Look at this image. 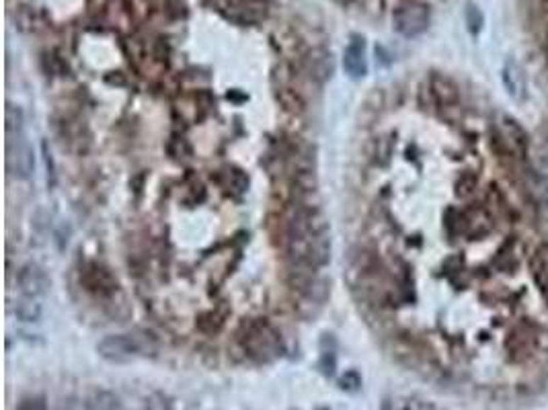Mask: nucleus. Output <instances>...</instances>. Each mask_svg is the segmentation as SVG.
<instances>
[{"label":"nucleus","mask_w":548,"mask_h":410,"mask_svg":"<svg viewBox=\"0 0 548 410\" xmlns=\"http://www.w3.org/2000/svg\"><path fill=\"white\" fill-rule=\"evenodd\" d=\"M417 101L427 146V230L403 238L431 256L437 314L425 357L479 370L491 386L532 392L548 377V175L526 130L446 74Z\"/></svg>","instance_id":"nucleus-1"},{"label":"nucleus","mask_w":548,"mask_h":410,"mask_svg":"<svg viewBox=\"0 0 548 410\" xmlns=\"http://www.w3.org/2000/svg\"><path fill=\"white\" fill-rule=\"evenodd\" d=\"M288 254L300 269L316 271L331 258V238L325 215L314 207H298L286 228Z\"/></svg>","instance_id":"nucleus-2"},{"label":"nucleus","mask_w":548,"mask_h":410,"mask_svg":"<svg viewBox=\"0 0 548 410\" xmlns=\"http://www.w3.org/2000/svg\"><path fill=\"white\" fill-rule=\"evenodd\" d=\"M240 343L247 355L261 363H269L284 353L281 334L265 320H251L249 324H245Z\"/></svg>","instance_id":"nucleus-3"},{"label":"nucleus","mask_w":548,"mask_h":410,"mask_svg":"<svg viewBox=\"0 0 548 410\" xmlns=\"http://www.w3.org/2000/svg\"><path fill=\"white\" fill-rule=\"evenodd\" d=\"M97 353L111 363H125L134 357L155 355L157 343L150 334H109L99 341Z\"/></svg>","instance_id":"nucleus-4"},{"label":"nucleus","mask_w":548,"mask_h":410,"mask_svg":"<svg viewBox=\"0 0 548 410\" xmlns=\"http://www.w3.org/2000/svg\"><path fill=\"white\" fill-rule=\"evenodd\" d=\"M430 6L421 0H405L394 8L392 25L403 38H417L430 27Z\"/></svg>","instance_id":"nucleus-5"},{"label":"nucleus","mask_w":548,"mask_h":410,"mask_svg":"<svg viewBox=\"0 0 548 410\" xmlns=\"http://www.w3.org/2000/svg\"><path fill=\"white\" fill-rule=\"evenodd\" d=\"M6 166L9 171L19 178H27L33 173L35 158H33V148L25 139L23 132L21 134H6Z\"/></svg>","instance_id":"nucleus-6"},{"label":"nucleus","mask_w":548,"mask_h":410,"mask_svg":"<svg viewBox=\"0 0 548 410\" xmlns=\"http://www.w3.org/2000/svg\"><path fill=\"white\" fill-rule=\"evenodd\" d=\"M17 283H19L21 293L25 297L35 300V297H41V295L47 293L50 285H52V279L41 265L27 263L25 267H21L19 275H17Z\"/></svg>","instance_id":"nucleus-7"},{"label":"nucleus","mask_w":548,"mask_h":410,"mask_svg":"<svg viewBox=\"0 0 548 410\" xmlns=\"http://www.w3.org/2000/svg\"><path fill=\"white\" fill-rule=\"evenodd\" d=\"M80 279H82V283H84V287H86L89 292L97 293V295H109V293H113L118 290L116 277L111 275L109 269H105V267L99 265V263H89V265L82 269Z\"/></svg>","instance_id":"nucleus-8"},{"label":"nucleus","mask_w":548,"mask_h":410,"mask_svg":"<svg viewBox=\"0 0 548 410\" xmlns=\"http://www.w3.org/2000/svg\"><path fill=\"white\" fill-rule=\"evenodd\" d=\"M343 68L353 80L364 79L368 72V64H366V41L362 35H352V40L345 47L343 54Z\"/></svg>","instance_id":"nucleus-9"},{"label":"nucleus","mask_w":548,"mask_h":410,"mask_svg":"<svg viewBox=\"0 0 548 410\" xmlns=\"http://www.w3.org/2000/svg\"><path fill=\"white\" fill-rule=\"evenodd\" d=\"M84 410H125V406L118 394L109 390H97L86 398Z\"/></svg>","instance_id":"nucleus-10"},{"label":"nucleus","mask_w":548,"mask_h":410,"mask_svg":"<svg viewBox=\"0 0 548 410\" xmlns=\"http://www.w3.org/2000/svg\"><path fill=\"white\" fill-rule=\"evenodd\" d=\"M333 74V58L327 52H316L311 56V76L316 80H327Z\"/></svg>","instance_id":"nucleus-11"},{"label":"nucleus","mask_w":548,"mask_h":410,"mask_svg":"<svg viewBox=\"0 0 548 410\" xmlns=\"http://www.w3.org/2000/svg\"><path fill=\"white\" fill-rule=\"evenodd\" d=\"M6 134H21L23 132V123H25V118H23V111L15 105H6Z\"/></svg>","instance_id":"nucleus-12"},{"label":"nucleus","mask_w":548,"mask_h":410,"mask_svg":"<svg viewBox=\"0 0 548 410\" xmlns=\"http://www.w3.org/2000/svg\"><path fill=\"white\" fill-rule=\"evenodd\" d=\"M15 312H17V316L23 322H38L41 318V306L29 297L27 302H21Z\"/></svg>","instance_id":"nucleus-13"},{"label":"nucleus","mask_w":548,"mask_h":410,"mask_svg":"<svg viewBox=\"0 0 548 410\" xmlns=\"http://www.w3.org/2000/svg\"><path fill=\"white\" fill-rule=\"evenodd\" d=\"M144 410H173V400L162 392H155L146 398Z\"/></svg>","instance_id":"nucleus-14"},{"label":"nucleus","mask_w":548,"mask_h":410,"mask_svg":"<svg viewBox=\"0 0 548 410\" xmlns=\"http://www.w3.org/2000/svg\"><path fill=\"white\" fill-rule=\"evenodd\" d=\"M339 388L345 392H357L362 388V375L355 370L345 371V375L339 380Z\"/></svg>","instance_id":"nucleus-15"},{"label":"nucleus","mask_w":548,"mask_h":410,"mask_svg":"<svg viewBox=\"0 0 548 410\" xmlns=\"http://www.w3.org/2000/svg\"><path fill=\"white\" fill-rule=\"evenodd\" d=\"M17 410H47V404L41 396H31V398L21 400Z\"/></svg>","instance_id":"nucleus-16"},{"label":"nucleus","mask_w":548,"mask_h":410,"mask_svg":"<svg viewBox=\"0 0 548 410\" xmlns=\"http://www.w3.org/2000/svg\"><path fill=\"white\" fill-rule=\"evenodd\" d=\"M323 371L327 373V375H333L335 371V353L333 351H325L323 353Z\"/></svg>","instance_id":"nucleus-17"},{"label":"nucleus","mask_w":548,"mask_h":410,"mask_svg":"<svg viewBox=\"0 0 548 410\" xmlns=\"http://www.w3.org/2000/svg\"><path fill=\"white\" fill-rule=\"evenodd\" d=\"M316 410H329V409H316Z\"/></svg>","instance_id":"nucleus-18"}]
</instances>
